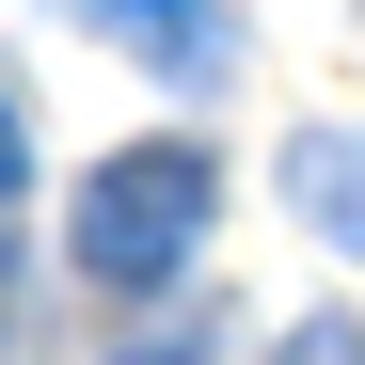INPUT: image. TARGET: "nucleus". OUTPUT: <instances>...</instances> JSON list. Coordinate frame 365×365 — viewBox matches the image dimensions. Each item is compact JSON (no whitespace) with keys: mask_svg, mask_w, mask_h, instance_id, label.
I'll list each match as a JSON object with an SVG mask.
<instances>
[{"mask_svg":"<svg viewBox=\"0 0 365 365\" xmlns=\"http://www.w3.org/2000/svg\"><path fill=\"white\" fill-rule=\"evenodd\" d=\"M191 191H207L191 159H128V175H111V207H96V255H111V270H159L175 222H191Z\"/></svg>","mask_w":365,"mask_h":365,"instance_id":"obj_1","label":"nucleus"},{"mask_svg":"<svg viewBox=\"0 0 365 365\" xmlns=\"http://www.w3.org/2000/svg\"><path fill=\"white\" fill-rule=\"evenodd\" d=\"M302 207L334 238H365V143H302Z\"/></svg>","mask_w":365,"mask_h":365,"instance_id":"obj_2","label":"nucleus"},{"mask_svg":"<svg viewBox=\"0 0 365 365\" xmlns=\"http://www.w3.org/2000/svg\"><path fill=\"white\" fill-rule=\"evenodd\" d=\"M96 16H128L143 48H191V0H96Z\"/></svg>","mask_w":365,"mask_h":365,"instance_id":"obj_3","label":"nucleus"}]
</instances>
